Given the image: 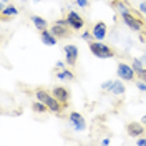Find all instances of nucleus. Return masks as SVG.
<instances>
[{
  "instance_id": "nucleus-11",
  "label": "nucleus",
  "mask_w": 146,
  "mask_h": 146,
  "mask_svg": "<svg viewBox=\"0 0 146 146\" xmlns=\"http://www.w3.org/2000/svg\"><path fill=\"white\" fill-rule=\"evenodd\" d=\"M91 33H93V38H96V40H105V36L108 33L106 23L105 22H96L93 25V28H91Z\"/></svg>"
},
{
  "instance_id": "nucleus-29",
  "label": "nucleus",
  "mask_w": 146,
  "mask_h": 146,
  "mask_svg": "<svg viewBox=\"0 0 146 146\" xmlns=\"http://www.w3.org/2000/svg\"><path fill=\"white\" fill-rule=\"evenodd\" d=\"M5 2H9V0H2V3H5Z\"/></svg>"
},
{
  "instance_id": "nucleus-27",
  "label": "nucleus",
  "mask_w": 146,
  "mask_h": 146,
  "mask_svg": "<svg viewBox=\"0 0 146 146\" xmlns=\"http://www.w3.org/2000/svg\"><path fill=\"white\" fill-rule=\"evenodd\" d=\"M101 145H110V138H105V139H101Z\"/></svg>"
},
{
  "instance_id": "nucleus-22",
  "label": "nucleus",
  "mask_w": 146,
  "mask_h": 146,
  "mask_svg": "<svg viewBox=\"0 0 146 146\" xmlns=\"http://www.w3.org/2000/svg\"><path fill=\"white\" fill-rule=\"evenodd\" d=\"M82 38H83V40H86L88 43H90V42H93V38H91V33H90V32H83V33H82Z\"/></svg>"
},
{
  "instance_id": "nucleus-4",
  "label": "nucleus",
  "mask_w": 146,
  "mask_h": 146,
  "mask_svg": "<svg viewBox=\"0 0 146 146\" xmlns=\"http://www.w3.org/2000/svg\"><path fill=\"white\" fill-rule=\"evenodd\" d=\"M66 22H68L70 28H73V30H82V28L85 27V20H83V17L80 15V13H76L75 10H70V12H68Z\"/></svg>"
},
{
  "instance_id": "nucleus-17",
  "label": "nucleus",
  "mask_w": 146,
  "mask_h": 146,
  "mask_svg": "<svg viewBox=\"0 0 146 146\" xmlns=\"http://www.w3.org/2000/svg\"><path fill=\"white\" fill-rule=\"evenodd\" d=\"M56 78H58V80H75V75H73L70 70H66V68H62L60 72L56 73Z\"/></svg>"
},
{
  "instance_id": "nucleus-14",
  "label": "nucleus",
  "mask_w": 146,
  "mask_h": 146,
  "mask_svg": "<svg viewBox=\"0 0 146 146\" xmlns=\"http://www.w3.org/2000/svg\"><path fill=\"white\" fill-rule=\"evenodd\" d=\"M15 15H18V9L17 7H13V5H7V7L2 9V20H3V22H7V20H10V18H13Z\"/></svg>"
},
{
  "instance_id": "nucleus-21",
  "label": "nucleus",
  "mask_w": 146,
  "mask_h": 146,
  "mask_svg": "<svg viewBox=\"0 0 146 146\" xmlns=\"http://www.w3.org/2000/svg\"><path fill=\"white\" fill-rule=\"evenodd\" d=\"M113 83H115L113 80H108L106 83H103V85H101V90H105V91H106V90H111V86H113Z\"/></svg>"
},
{
  "instance_id": "nucleus-16",
  "label": "nucleus",
  "mask_w": 146,
  "mask_h": 146,
  "mask_svg": "<svg viewBox=\"0 0 146 146\" xmlns=\"http://www.w3.org/2000/svg\"><path fill=\"white\" fill-rule=\"evenodd\" d=\"M32 110L35 111V113H46V111H50L48 110V106H46V103H43V101L36 100L33 105H32Z\"/></svg>"
},
{
  "instance_id": "nucleus-5",
  "label": "nucleus",
  "mask_w": 146,
  "mask_h": 146,
  "mask_svg": "<svg viewBox=\"0 0 146 146\" xmlns=\"http://www.w3.org/2000/svg\"><path fill=\"white\" fill-rule=\"evenodd\" d=\"M70 25H65V23H53L52 28H50V32L53 33L56 38H70L72 36V30L73 28H68Z\"/></svg>"
},
{
  "instance_id": "nucleus-2",
  "label": "nucleus",
  "mask_w": 146,
  "mask_h": 146,
  "mask_svg": "<svg viewBox=\"0 0 146 146\" xmlns=\"http://www.w3.org/2000/svg\"><path fill=\"white\" fill-rule=\"evenodd\" d=\"M121 18H123V22L126 23L128 28H131V30H135V32H141L143 30V20L139 17H136L133 12H125V13H121Z\"/></svg>"
},
{
  "instance_id": "nucleus-28",
  "label": "nucleus",
  "mask_w": 146,
  "mask_h": 146,
  "mask_svg": "<svg viewBox=\"0 0 146 146\" xmlns=\"http://www.w3.org/2000/svg\"><path fill=\"white\" fill-rule=\"evenodd\" d=\"M141 123H143V125H145V126H146V115H145V116H143V118H141Z\"/></svg>"
},
{
  "instance_id": "nucleus-20",
  "label": "nucleus",
  "mask_w": 146,
  "mask_h": 146,
  "mask_svg": "<svg viewBox=\"0 0 146 146\" xmlns=\"http://www.w3.org/2000/svg\"><path fill=\"white\" fill-rule=\"evenodd\" d=\"M136 88L139 91H146V82H145V80H141V78L136 80Z\"/></svg>"
},
{
  "instance_id": "nucleus-26",
  "label": "nucleus",
  "mask_w": 146,
  "mask_h": 146,
  "mask_svg": "<svg viewBox=\"0 0 146 146\" xmlns=\"http://www.w3.org/2000/svg\"><path fill=\"white\" fill-rule=\"evenodd\" d=\"M63 66H65V65H63V62H56V68H58V70H62Z\"/></svg>"
},
{
  "instance_id": "nucleus-10",
  "label": "nucleus",
  "mask_w": 146,
  "mask_h": 146,
  "mask_svg": "<svg viewBox=\"0 0 146 146\" xmlns=\"http://www.w3.org/2000/svg\"><path fill=\"white\" fill-rule=\"evenodd\" d=\"M52 95H53L56 100L62 101L63 105H66L68 100H70V90L65 88V86H55L53 90H52Z\"/></svg>"
},
{
  "instance_id": "nucleus-13",
  "label": "nucleus",
  "mask_w": 146,
  "mask_h": 146,
  "mask_svg": "<svg viewBox=\"0 0 146 146\" xmlns=\"http://www.w3.org/2000/svg\"><path fill=\"white\" fill-rule=\"evenodd\" d=\"M40 38H42V42H43L45 45H48V46L56 45V40H58V38H56V36H55L53 33H52V32L48 30V28L40 32Z\"/></svg>"
},
{
  "instance_id": "nucleus-25",
  "label": "nucleus",
  "mask_w": 146,
  "mask_h": 146,
  "mask_svg": "<svg viewBox=\"0 0 146 146\" xmlns=\"http://www.w3.org/2000/svg\"><path fill=\"white\" fill-rule=\"evenodd\" d=\"M136 145L138 146H146V138H139L136 141Z\"/></svg>"
},
{
  "instance_id": "nucleus-8",
  "label": "nucleus",
  "mask_w": 146,
  "mask_h": 146,
  "mask_svg": "<svg viewBox=\"0 0 146 146\" xmlns=\"http://www.w3.org/2000/svg\"><path fill=\"white\" fill-rule=\"evenodd\" d=\"M145 125L143 123H136V121H131L126 125V131L131 138H138V136H143L145 135Z\"/></svg>"
},
{
  "instance_id": "nucleus-15",
  "label": "nucleus",
  "mask_w": 146,
  "mask_h": 146,
  "mask_svg": "<svg viewBox=\"0 0 146 146\" xmlns=\"http://www.w3.org/2000/svg\"><path fill=\"white\" fill-rule=\"evenodd\" d=\"M30 20L33 22V25H35V28L36 30H46L48 28V22H46L45 18H42V17H38V15H32L30 17Z\"/></svg>"
},
{
  "instance_id": "nucleus-6",
  "label": "nucleus",
  "mask_w": 146,
  "mask_h": 146,
  "mask_svg": "<svg viewBox=\"0 0 146 146\" xmlns=\"http://www.w3.org/2000/svg\"><path fill=\"white\" fill-rule=\"evenodd\" d=\"M65 52V60L70 66H75L76 65V60H78V46L75 45H65L63 46Z\"/></svg>"
},
{
  "instance_id": "nucleus-1",
  "label": "nucleus",
  "mask_w": 146,
  "mask_h": 146,
  "mask_svg": "<svg viewBox=\"0 0 146 146\" xmlns=\"http://www.w3.org/2000/svg\"><path fill=\"white\" fill-rule=\"evenodd\" d=\"M88 45H90L91 53L95 56H98V58H113L115 56L113 48L108 46L106 43H103V42H90Z\"/></svg>"
},
{
  "instance_id": "nucleus-18",
  "label": "nucleus",
  "mask_w": 146,
  "mask_h": 146,
  "mask_svg": "<svg viewBox=\"0 0 146 146\" xmlns=\"http://www.w3.org/2000/svg\"><path fill=\"white\" fill-rule=\"evenodd\" d=\"M111 93L113 95H125V85L121 82H115L111 86Z\"/></svg>"
},
{
  "instance_id": "nucleus-12",
  "label": "nucleus",
  "mask_w": 146,
  "mask_h": 146,
  "mask_svg": "<svg viewBox=\"0 0 146 146\" xmlns=\"http://www.w3.org/2000/svg\"><path fill=\"white\" fill-rule=\"evenodd\" d=\"M110 3H111L113 10H115V12H118L119 15H121V13H125V12H133L131 5L128 3L126 0H110Z\"/></svg>"
},
{
  "instance_id": "nucleus-23",
  "label": "nucleus",
  "mask_w": 146,
  "mask_h": 146,
  "mask_svg": "<svg viewBox=\"0 0 146 146\" xmlns=\"http://www.w3.org/2000/svg\"><path fill=\"white\" fill-rule=\"evenodd\" d=\"M139 12L146 15V0H141V3H139Z\"/></svg>"
},
{
  "instance_id": "nucleus-19",
  "label": "nucleus",
  "mask_w": 146,
  "mask_h": 146,
  "mask_svg": "<svg viewBox=\"0 0 146 146\" xmlns=\"http://www.w3.org/2000/svg\"><path fill=\"white\" fill-rule=\"evenodd\" d=\"M48 95H50V93H48L46 90H42V88H40V90H36V93H35L36 100H40V101H45V98L48 96Z\"/></svg>"
},
{
  "instance_id": "nucleus-30",
  "label": "nucleus",
  "mask_w": 146,
  "mask_h": 146,
  "mask_svg": "<svg viewBox=\"0 0 146 146\" xmlns=\"http://www.w3.org/2000/svg\"><path fill=\"white\" fill-rule=\"evenodd\" d=\"M33 2H40V0H33Z\"/></svg>"
},
{
  "instance_id": "nucleus-9",
  "label": "nucleus",
  "mask_w": 146,
  "mask_h": 146,
  "mask_svg": "<svg viewBox=\"0 0 146 146\" xmlns=\"http://www.w3.org/2000/svg\"><path fill=\"white\" fill-rule=\"evenodd\" d=\"M43 103H46L48 110H50L52 113H56V115H60V113H62V110H63V103H62L60 100H56L52 93H50V95L45 98V101H43Z\"/></svg>"
},
{
  "instance_id": "nucleus-3",
  "label": "nucleus",
  "mask_w": 146,
  "mask_h": 146,
  "mask_svg": "<svg viewBox=\"0 0 146 146\" xmlns=\"http://www.w3.org/2000/svg\"><path fill=\"white\" fill-rule=\"evenodd\" d=\"M118 76L125 82H135L136 80V72L131 65H126V63H118Z\"/></svg>"
},
{
  "instance_id": "nucleus-24",
  "label": "nucleus",
  "mask_w": 146,
  "mask_h": 146,
  "mask_svg": "<svg viewBox=\"0 0 146 146\" xmlns=\"http://www.w3.org/2000/svg\"><path fill=\"white\" fill-rule=\"evenodd\" d=\"M76 3H78L80 7H83V9H86V7H88V0H76Z\"/></svg>"
},
{
  "instance_id": "nucleus-7",
  "label": "nucleus",
  "mask_w": 146,
  "mask_h": 146,
  "mask_svg": "<svg viewBox=\"0 0 146 146\" xmlns=\"http://www.w3.org/2000/svg\"><path fill=\"white\" fill-rule=\"evenodd\" d=\"M68 119H70L72 126L75 128L76 131H83V129L86 128V121H85V118H83V115H80L78 111H72L70 116H68Z\"/></svg>"
}]
</instances>
